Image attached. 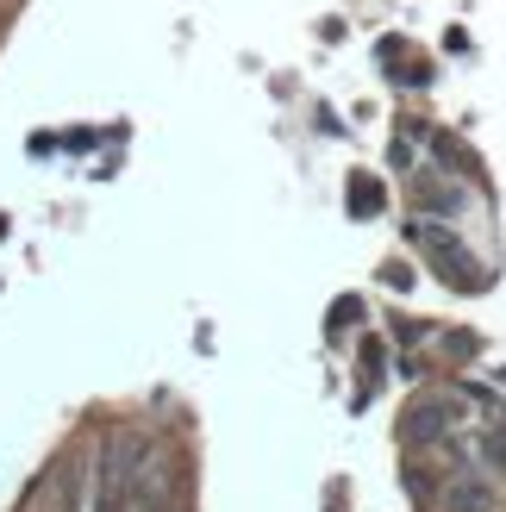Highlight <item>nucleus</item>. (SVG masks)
I'll use <instances>...</instances> for the list:
<instances>
[{
    "instance_id": "f257e3e1",
    "label": "nucleus",
    "mask_w": 506,
    "mask_h": 512,
    "mask_svg": "<svg viewBox=\"0 0 506 512\" xmlns=\"http://www.w3.org/2000/svg\"><path fill=\"white\" fill-rule=\"evenodd\" d=\"M413 238H419L425 250H432L438 263H444V281H457V288H475V275H469V269H475V256H469L457 238H450V232H438V225H419Z\"/></svg>"
},
{
    "instance_id": "f03ea898",
    "label": "nucleus",
    "mask_w": 506,
    "mask_h": 512,
    "mask_svg": "<svg viewBox=\"0 0 506 512\" xmlns=\"http://www.w3.org/2000/svg\"><path fill=\"white\" fill-rule=\"evenodd\" d=\"M444 506L450 512H494V494L482 488V481H457V488L444 494Z\"/></svg>"
},
{
    "instance_id": "7ed1b4c3",
    "label": "nucleus",
    "mask_w": 506,
    "mask_h": 512,
    "mask_svg": "<svg viewBox=\"0 0 506 512\" xmlns=\"http://www.w3.org/2000/svg\"><path fill=\"white\" fill-rule=\"evenodd\" d=\"M482 456H488V463H494V469H506V419L482 431Z\"/></svg>"
}]
</instances>
